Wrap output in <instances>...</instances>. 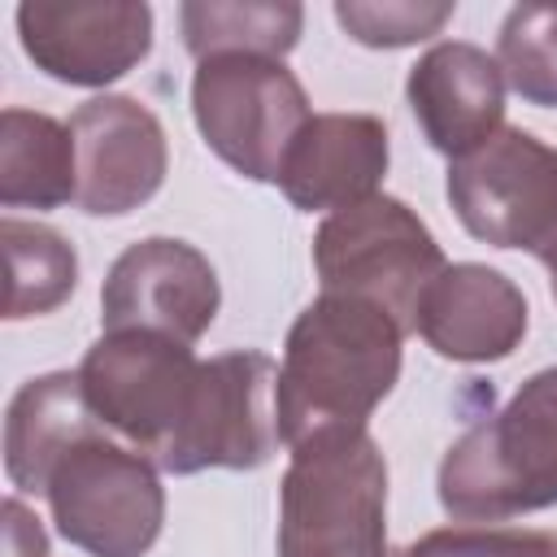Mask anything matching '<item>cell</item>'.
Wrapping results in <instances>:
<instances>
[{
    "mask_svg": "<svg viewBox=\"0 0 557 557\" xmlns=\"http://www.w3.org/2000/svg\"><path fill=\"white\" fill-rule=\"evenodd\" d=\"M405 326L374 300L322 292L287 331L274 383L278 440L300 444L322 431H361L400 379Z\"/></svg>",
    "mask_w": 557,
    "mask_h": 557,
    "instance_id": "6da1fadb",
    "label": "cell"
},
{
    "mask_svg": "<svg viewBox=\"0 0 557 557\" xmlns=\"http://www.w3.org/2000/svg\"><path fill=\"white\" fill-rule=\"evenodd\" d=\"M440 505L466 522H500L557 505V366L531 374L440 461Z\"/></svg>",
    "mask_w": 557,
    "mask_h": 557,
    "instance_id": "7a4b0ae2",
    "label": "cell"
},
{
    "mask_svg": "<svg viewBox=\"0 0 557 557\" xmlns=\"http://www.w3.org/2000/svg\"><path fill=\"white\" fill-rule=\"evenodd\" d=\"M278 557H392L387 461L366 426L292 448L278 487Z\"/></svg>",
    "mask_w": 557,
    "mask_h": 557,
    "instance_id": "3957f363",
    "label": "cell"
},
{
    "mask_svg": "<svg viewBox=\"0 0 557 557\" xmlns=\"http://www.w3.org/2000/svg\"><path fill=\"white\" fill-rule=\"evenodd\" d=\"M44 496L57 531L87 557H144L165 522L157 461L91 426L52 466Z\"/></svg>",
    "mask_w": 557,
    "mask_h": 557,
    "instance_id": "277c9868",
    "label": "cell"
},
{
    "mask_svg": "<svg viewBox=\"0 0 557 557\" xmlns=\"http://www.w3.org/2000/svg\"><path fill=\"white\" fill-rule=\"evenodd\" d=\"M313 265L322 292L374 300L405 331H413L418 305L448 261L426 222L405 200L374 191L348 209H335L318 226Z\"/></svg>",
    "mask_w": 557,
    "mask_h": 557,
    "instance_id": "5b68a950",
    "label": "cell"
},
{
    "mask_svg": "<svg viewBox=\"0 0 557 557\" xmlns=\"http://www.w3.org/2000/svg\"><path fill=\"white\" fill-rule=\"evenodd\" d=\"M191 113L205 144L244 178L278 183V165L313 117L305 87L278 57L218 52L196 65Z\"/></svg>",
    "mask_w": 557,
    "mask_h": 557,
    "instance_id": "8992f818",
    "label": "cell"
},
{
    "mask_svg": "<svg viewBox=\"0 0 557 557\" xmlns=\"http://www.w3.org/2000/svg\"><path fill=\"white\" fill-rule=\"evenodd\" d=\"M274 383L278 366L257 348L200 361L178 431L157 453V466L170 474L265 466L278 444Z\"/></svg>",
    "mask_w": 557,
    "mask_h": 557,
    "instance_id": "52a82bcc",
    "label": "cell"
},
{
    "mask_svg": "<svg viewBox=\"0 0 557 557\" xmlns=\"http://www.w3.org/2000/svg\"><path fill=\"white\" fill-rule=\"evenodd\" d=\"M196 370L200 361L191 357V348L170 335L104 331L87 348L78 366V383L96 422L117 431L126 444H135L157 461V453L178 431Z\"/></svg>",
    "mask_w": 557,
    "mask_h": 557,
    "instance_id": "ba28073f",
    "label": "cell"
},
{
    "mask_svg": "<svg viewBox=\"0 0 557 557\" xmlns=\"http://www.w3.org/2000/svg\"><path fill=\"white\" fill-rule=\"evenodd\" d=\"M448 200L474 239L540 257L557 235V148L522 126H500L448 165Z\"/></svg>",
    "mask_w": 557,
    "mask_h": 557,
    "instance_id": "9c48e42d",
    "label": "cell"
},
{
    "mask_svg": "<svg viewBox=\"0 0 557 557\" xmlns=\"http://www.w3.org/2000/svg\"><path fill=\"white\" fill-rule=\"evenodd\" d=\"M218 274L209 257L183 239H139L104 274L100 322L104 331H157L191 344L218 318Z\"/></svg>",
    "mask_w": 557,
    "mask_h": 557,
    "instance_id": "30bf717a",
    "label": "cell"
},
{
    "mask_svg": "<svg viewBox=\"0 0 557 557\" xmlns=\"http://www.w3.org/2000/svg\"><path fill=\"white\" fill-rule=\"evenodd\" d=\"M70 135L83 213H131L165 183V131L148 104L131 96H96L74 109Z\"/></svg>",
    "mask_w": 557,
    "mask_h": 557,
    "instance_id": "8fae6325",
    "label": "cell"
},
{
    "mask_svg": "<svg viewBox=\"0 0 557 557\" xmlns=\"http://www.w3.org/2000/svg\"><path fill=\"white\" fill-rule=\"evenodd\" d=\"M17 30L26 57L78 87H104L139 65L152 48L148 4H22Z\"/></svg>",
    "mask_w": 557,
    "mask_h": 557,
    "instance_id": "7c38bea8",
    "label": "cell"
},
{
    "mask_svg": "<svg viewBox=\"0 0 557 557\" xmlns=\"http://www.w3.org/2000/svg\"><path fill=\"white\" fill-rule=\"evenodd\" d=\"M405 96L426 144L453 161L483 148L505 117V74L496 57L461 39L435 44L418 57Z\"/></svg>",
    "mask_w": 557,
    "mask_h": 557,
    "instance_id": "4fadbf2b",
    "label": "cell"
},
{
    "mask_svg": "<svg viewBox=\"0 0 557 557\" xmlns=\"http://www.w3.org/2000/svg\"><path fill=\"white\" fill-rule=\"evenodd\" d=\"M413 331L448 361H500L527 335V296L492 265H444L418 305Z\"/></svg>",
    "mask_w": 557,
    "mask_h": 557,
    "instance_id": "5bb4252c",
    "label": "cell"
},
{
    "mask_svg": "<svg viewBox=\"0 0 557 557\" xmlns=\"http://www.w3.org/2000/svg\"><path fill=\"white\" fill-rule=\"evenodd\" d=\"M383 174H387V126L379 117L313 113L278 165V187L305 213L313 209L335 213L374 196Z\"/></svg>",
    "mask_w": 557,
    "mask_h": 557,
    "instance_id": "9a60e30c",
    "label": "cell"
},
{
    "mask_svg": "<svg viewBox=\"0 0 557 557\" xmlns=\"http://www.w3.org/2000/svg\"><path fill=\"white\" fill-rule=\"evenodd\" d=\"M96 422V413L87 409L83 383L78 374H44L22 383V392L9 400V418H4V470L9 483L17 492H35L44 496V483L52 474V466L61 461V453L87 435Z\"/></svg>",
    "mask_w": 557,
    "mask_h": 557,
    "instance_id": "2e32d148",
    "label": "cell"
},
{
    "mask_svg": "<svg viewBox=\"0 0 557 557\" xmlns=\"http://www.w3.org/2000/svg\"><path fill=\"white\" fill-rule=\"evenodd\" d=\"M0 200L4 209H57L78 200L74 135L48 113L4 109L0 117Z\"/></svg>",
    "mask_w": 557,
    "mask_h": 557,
    "instance_id": "e0dca14e",
    "label": "cell"
},
{
    "mask_svg": "<svg viewBox=\"0 0 557 557\" xmlns=\"http://www.w3.org/2000/svg\"><path fill=\"white\" fill-rule=\"evenodd\" d=\"M183 44L196 61L218 52L287 57L300 39V4H183Z\"/></svg>",
    "mask_w": 557,
    "mask_h": 557,
    "instance_id": "ac0fdd59",
    "label": "cell"
},
{
    "mask_svg": "<svg viewBox=\"0 0 557 557\" xmlns=\"http://www.w3.org/2000/svg\"><path fill=\"white\" fill-rule=\"evenodd\" d=\"M4 261H9V296H4V318H39L52 313L78 283V257L74 248L39 222L4 218Z\"/></svg>",
    "mask_w": 557,
    "mask_h": 557,
    "instance_id": "d6986e66",
    "label": "cell"
},
{
    "mask_svg": "<svg viewBox=\"0 0 557 557\" xmlns=\"http://www.w3.org/2000/svg\"><path fill=\"white\" fill-rule=\"evenodd\" d=\"M496 65L527 104L557 109V4L509 9L496 39Z\"/></svg>",
    "mask_w": 557,
    "mask_h": 557,
    "instance_id": "ffe728a7",
    "label": "cell"
},
{
    "mask_svg": "<svg viewBox=\"0 0 557 557\" xmlns=\"http://www.w3.org/2000/svg\"><path fill=\"white\" fill-rule=\"evenodd\" d=\"M405 557H557V531L531 527H440L405 548Z\"/></svg>",
    "mask_w": 557,
    "mask_h": 557,
    "instance_id": "44dd1931",
    "label": "cell"
},
{
    "mask_svg": "<svg viewBox=\"0 0 557 557\" xmlns=\"http://www.w3.org/2000/svg\"><path fill=\"white\" fill-rule=\"evenodd\" d=\"M335 17L357 44L405 48L431 39L453 17V4H335Z\"/></svg>",
    "mask_w": 557,
    "mask_h": 557,
    "instance_id": "7402d4cb",
    "label": "cell"
},
{
    "mask_svg": "<svg viewBox=\"0 0 557 557\" xmlns=\"http://www.w3.org/2000/svg\"><path fill=\"white\" fill-rule=\"evenodd\" d=\"M4 557H48L44 527L17 496L4 500Z\"/></svg>",
    "mask_w": 557,
    "mask_h": 557,
    "instance_id": "603a6c76",
    "label": "cell"
},
{
    "mask_svg": "<svg viewBox=\"0 0 557 557\" xmlns=\"http://www.w3.org/2000/svg\"><path fill=\"white\" fill-rule=\"evenodd\" d=\"M540 261H544V265H548V274H553V300H557V235L548 239V248L540 252Z\"/></svg>",
    "mask_w": 557,
    "mask_h": 557,
    "instance_id": "cb8c5ba5",
    "label": "cell"
},
{
    "mask_svg": "<svg viewBox=\"0 0 557 557\" xmlns=\"http://www.w3.org/2000/svg\"><path fill=\"white\" fill-rule=\"evenodd\" d=\"M392 557H405V548H400V553H392Z\"/></svg>",
    "mask_w": 557,
    "mask_h": 557,
    "instance_id": "d4e9b609",
    "label": "cell"
}]
</instances>
